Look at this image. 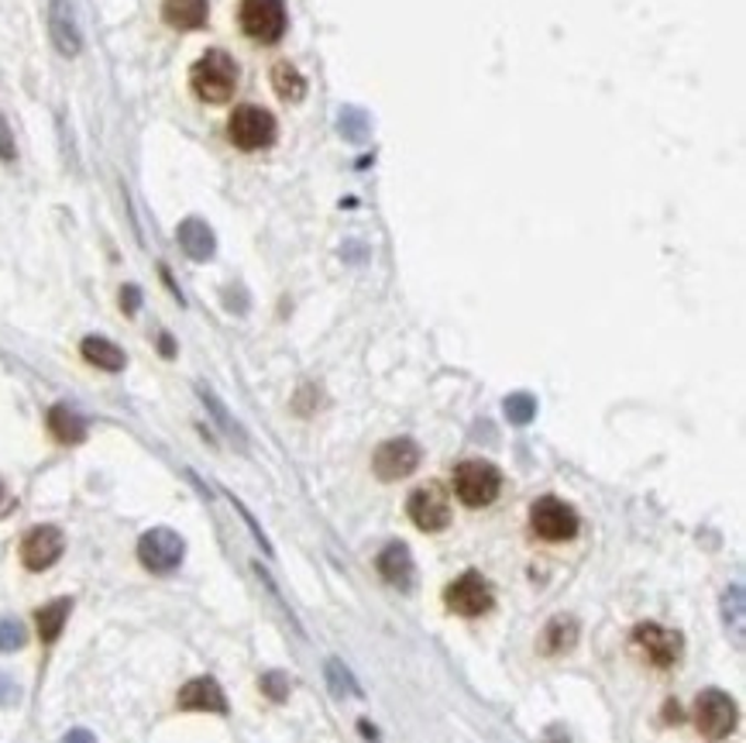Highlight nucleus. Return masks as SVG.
<instances>
[{
    "label": "nucleus",
    "mask_w": 746,
    "mask_h": 743,
    "mask_svg": "<svg viewBox=\"0 0 746 743\" xmlns=\"http://www.w3.org/2000/svg\"><path fill=\"white\" fill-rule=\"evenodd\" d=\"M736 720H739V709L723 688L699 691V699H694V727H699L705 740H726L736 730Z\"/></svg>",
    "instance_id": "20e7f679"
},
{
    "label": "nucleus",
    "mask_w": 746,
    "mask_h": 743,
    "mask_svg": "<svg viewBox=\"0 0 746 743\" xmlns=\"http://www.w3.org/2000/svg\"><path fill=\"white\" fill-rule=\"evenodd\" d=\"M63 551H66L63 530L42 524V527L24 533V541H21V565L29 568V572H48L63 558Z\"/></svg>",
    "instance_id": "f8f14e48"
},
{
    "label": "nucleus",
    "mask_w": 746,
    "mask_h": 743,
    "mask_svg": "<svg viewBox=\"0 0 746 743\" xmlns=\"http://www.w3.org/2000/svg\"><path fill=\"white\" fill-rule=\"evenodd\" d=\"M227 138L230 145H238L241 151H262L275 142V117L265 108L245 104L230 114L227 121Z\"/></svg>",
    "instance_id": "423d86ee"
},
{
    "label": "nucleus",
    "mask_w": 746,
    "mask_h": 743,
    "mask_svg": "<svg viewBox=\"0 0 746 743\" xmlns=\"http://www.w3.org/2000/svg\"><path fill=\"white\" fill-rule=\"evenodd\" d=\"M48 430H53V438L59 444H83L87 441V417L76 414L72 406L66 403H56L53 409H48Z\"/></svg>",
    "instance_id": "6ab92c4d"
},
{
    "label": "nucleus",
    "mask_w": 746,
    "mask_h": 743,
    "mask_svg": "<svg viewBox=\"0 0 746 743\" xmlns=\"http://www.w3.org/2000/svg\"><path fill=\"white\" fill-rule=\"evenodd\" d=\"M664 720H667V723H681V709H678V702H667V706H664Z\"/></svg>",
    "instance_id": "f704fd0d"
},
{
    "label": "nucleus",
    "mask_w": 746,
    "mask_h": 743,
    "mask_svg": "<svg viewBox=\"0 0 746 743\" xmlns=\"http://www.w3.org/2000/svg\"><path fill=\"white\" fill-rule=\"evenodd\" d=\"M406 514L423 533H441V530L451 527V499L437 482H427V485H420V489L409 493Z\"/></svg>",
    "instance_id": "0eeeda50"
},
{
    "label": "nucleus",
    "mask_w": 746,
    "mask_h": 743,
    "mask_svg": "<svg viewBox=\"0 0 746 743\" xmlns=\"http://www.w3.org/2000/svg\"><path fill=\"white\" fill-rule=\"evenodd\" d=\"M259 688L265 691L272 702H286L290 699V678L282 675V672H265L262 682H259Z\"/></svg>",
    "instance_id": "c85d7f7f"
},
{
    "label": "nucleus",
    "mask_w": 746,
    "mask_h": 743,
    "mask_svg": "<svg viewBox=\"0 0 746 743\" xmlns=\"http://www.w3.org/2000/svg\"><path fill=\"white\" fill-rule=\"evenodd\" d=\"M241 32L262 45L286 35V4L282 0H241Z\"/></svg>",
    "instance_id": "6e6552de"
},
{
    "label": "nucleus",
    "mask_w": 746,
    "mask_h": 743,
    "mask_svg": "<svg viewBox=\"0 0 746 743\" xmlns=\"http://www.w3.org/2000/svg\"><path fill=\"white\" fill-rule=\"evenodd\" d=\"M80 351H83V358H87L90 365L104 369V372H121V369L127 365L124 351H121V348H117L114 341L100 338V335H90V338H83Z\"/></svg>",
    "instance_id": "412c9836"
},
{
    "label": "nucleus",
    "mask_w": 746,
    "mask_h": 743,
    "mask_svg": "<svg viewBox=\"0 0 746 743\" xmlns=\"http://www.w3.org/2000/svg\"><path fill=\"white\" fill-rule=\"evenodd\" d=\"M369 132H372V121H369L365 111H358V108H344L341 111V135L348 142H365Z\"/></svg>",
    "instance_id": "bb28decb"
},
{
    "label": "nucleus",
    "mask_w": 746,
    "mask_h": 743,
    "mask_svg": "<svg viewBox=\"0 0 746 743\" xmlns=\"http://www.w3.org/2000/svg\"><path fill=\"white\" fill-rule=\"evenodd\" d=\"M159 348H162V354H166V358H172V354H176V341H172L169 335H162V338H159Z\"/></svg>",
    "instance_id": "4c0bfd02"
},
{
    "label": "nucleus",
    "mask_w": 746,
    "mask_h": 743,
    "mask_svg": "<svg viewBox=\"0 0 746 743\" xmlns=\"http://www.w3.org/2000/svg\"><path fill=\"white\" fill-rule=\"evenodd\" d=\"M138 306H142V290L138 286H124L121 290V311L132 317V314H138Z\"/></svg>",
    "instance_id": "473e14b6"
},
{
    "label": "nucleus",
    "mask_w": 746,
    "mask_h": 743,
    "mask_svg": "<svg viewBox=\"0 0 746 743\" xmlns=\"http://www.w3.org/2000/svg\"><path fill=\"white\" fill-rule=\"evenodd\" d=\"M423 461V451L414 438H393L378 444V451L372 454V472L382 482H399L406 475H414Z\"/></svg>",
    "instance_id": "1a4fd4ad"
},
{
    "label": "nucleus",
    "mask_w": 746,
    "mask_h": 743,
    "mask_svg": "<svg viewBox=\"0 0 746 743\" xmlns=\"http://www.w3.org/2000/svg\"><path fill=\"white\" fill-rule=\"evenodd\" d=\"M176 241H179V248H183L193 262H211L214 251H217V238H214L211 224L200 221V217H187L183 224H179Z\"/></svg>",
    "instance_id": "dca6fc26"
},
{
    "label": "nucleus",
    "mask_w": 746,
    "mask_h": 743,
    "mask_svg": "<svg viewBox=\"0 0 746 743\" xmlns=\"http://www.w3.org/2000/svg\"><path fill=\"white\" fill-rule=\"evenodd\" d=\"M502 409H506V420H509V424L527 427V424L536 417V399H533L530 393H512V396H506Z\"/></svg>",
    "instance_id": "a878e982"
},
{
    "label": "nucleus",
    "mask_w": 746,
    "mask_h": 743,
    "mask_svg": "<svg viewBox=\"0 0 746 743\" xmlns=\"http://www.w3.org/2000/svg\"><path fill=\"white\" fill-rule=\"evenodd\" d=\"M190 87L203 104H227L238 90V63L230 59L224 48H211L196 59L190 69Z\"/></svg>",
    "instance_id": "f257e3e1"
},
{
    "label": "nucleus",
    "mask_w": 746,
    "mask_h": 743,
    "mask_svg": "<svg viewBox=\"0 0 746 743\" xmlns=\"http://www.w3.org/2000/svg\"><path fill=\"white\" fill-rule=\"evenodd\" d=\"M179 709H187V712H227V696H224V688L214 682V678H193L187 682L183 688H179V699H176Z\"/></svg>",
    "instance_id": "4468645a"
},
{
    "label": "nucleus",
    "mask_w": 746,
    "mask_h": 743,
    "mask_svg": "<svg viewBox=\"0 0 746 743\" xmlns=\"http://www.w3.org/2000/svg\"><path fill=\"white\" fill-rule=\"evenodd\" d=\"M723 620L733 630L736 644H743V633H746V596H743V585H730L723 593Z\"/></svg>",
    "instance_id": "b1692460"
},
{
    "label": "nucleus",
    "mask_w": 746,
    "mask_h": 743,
    "mask_svg": "<svg viewBox=\"0 0 746 743\" xmlns=\"http://www.w3.org/2000/svg\"><path fill=\"white\" fill-rule=\"evenodd\" d=\"M324 675H327V688H330L338 699H344V696L362 699V696H365L362 685H358V678L351 675V668H348V664H344L341 657H327V664H324Z\"/></svg>",
    "instance_id": "5701e85b"
},
{
    "label": "nucleus",
    "mask_w": 746,
    "mask_h": 743,
    "mask_svg": "<svg viewBox=\"0 0 746 743\" xmlns=\"http://www.w3.org/2000/svg\"><path fill=\"white\" fill-rule=\"evenodd\" d=\"M18 699H21L18 682L8 678V675H0V706H18Z\"/></svg>",
    "instance_id": "2f4dec72"
},
{
    "label": "nucleus",
    "mask_w": 746,
    "mask_h": 743,
    "mask_svg": "<svg viewBox=\"0 0 746 743\" xmlns=\"http://www.w3.org/2000/svg\"><path fill=\"white\" fill-rule=\"evenodd\" d=\"M530 527H533V533L540 537V541L561 544V541H572V537L578 533V527H581V520L575 514V506H568L564 499L540 496L530 506Z\"/></svg>",
    "instance_id": "7ed1b4c3"
},
{
    "label": "nucleus",
    "mask_w": 746,
    "mask_h": 743,
    "mask_svg": "<svg viewBox=\"0 0 746 743\" xmlns=\"http://www.w3.org/2000/svg\"><path fill=\"white\" fill-rule=\"evenodd\" d=\"M633 644L640 648V654L647 657L654 668H675L685 654V640L678 630H667L660 623H640L633 630Z\"/></svg>",
    "instance_id": "9d476101"
},
{
    "label": "nucleus",
    "mask_w": 746,
    "mask_h": 743,
    "mask_svg": "<svg viewBox=\"0 0 746 743\" xmlns=\"http://www.w3.org/2000/svg\"><path fill=\"white\" fill-rule=\"evenodd\" d=\"M69 612H72V599H53L42 609H35V627H38L42 644H56L66 620H69Z\"/></svg>",
    "instance_id": "aec40b11"
},
{
    "label": "nucleus",
    "mask_w": 746,
    "mask_h": 743,
    "mask_svg": "<svg viewBox=\"0 0 746 743\" xmlns=\"http://www.w3.org/2000/svg\"><path fill=\"white\" fill-rule=\"evenodd\" d=\"M207 0H162V21L176 32H196L207 24Z\"/></svg>",
    "instance_id": "f3484780"
},
{
    "label": "nucleus",
    "mask_w": 746,
    "mask_h": 743,
    "mask_svg": "<svg viewBox=\"0 0 746 743\" xmlns=\"http://www.w3.org/2000/svg\"><path fill=\"white\" fill-rule=\"evenodd\" d=\"M63 743H97V736H93L90 730H83V727H76V730H69V733L63 736Z\"/></svg>",
    "instance_id": "72a5a7b5"
},
{
    "label": "nucleus",
    "mask_w": 746,
    "mask_h": 743,
    "mask_svg": "<svg viewBox=\"0 0 746 743\" xmlns=\"http://www.w3.org/2000/svg\"><path fill=\"white\" fill-rule=\"evenodd\" d=\"M187 558V541L169 527H151L138 541V561L151 575H172Z\"/></svg>",
    "instance_id": "39448f33"
},
{
    "label": "nucleus",
    "mask_w": 746,
    "mask_h": 743,
    "mask_svg": "<svg viewBox=\"0 0 746 743\" xmlns=\"http://www.w3.org/2000/svg\"><path fill=\"white\" fill-rule=\"evenodd\" d=\"M578 637H581V630H578L575 617H554L544 630H540V654H547V657L568 654V651H575Z\"/></svg>",
    "instance_id": "a211bd4d"
},
{
    "label": "nucleus",
    "mask_w": 746,
    "mask_h": 743,
    "mask_svg": "<svg viewBox=\"0 0 746 743\" xmlns=\"http://www.w3.org/2000/svg\"><path fill=\"white\" fill-rule=\"evenodd\" d=\"M196 393H200V399H203V403H207V409H211V414H214V420L221 424V430L227 434V438H230V441H238V444L245 448V444H248V438H245L241 424H238L235 417L227 414V406H224V403H221V399H217V396H214V393H211L207 386H196Z\"/></svg>",
    "instance_id": "393cba45"
},
{
    "label": "nucleus",
    "mask_w": 746,
    "mask_h": 743,
    "mask_svg": "<svg viewBox=\"0 0 746 743\" xmlns=\"http://www.w3.org/2000/svg\"><path fill=\"white\" fill-rule=\"evenodd\" d=\"M454 493L472 509L493 506L502 493V472L493 465V461H482V458L461 461L454 469Z\"/></svg>",
    "instance_id": "f03ea898"
},
{
    "label": "nucleus",
    "mask_w": 746,
    "mask_h": 743,
    "mask_svg": "<svg viewBox=\"0 0 746 743\" xmlns=\"http://www.w3.org/2000/svg\"><path fill=\"white\" fill-rule=\"evenodd\" d=\"M272 90L279 93V100H286V104H299V100L306 97V80L293 63H275L272 66Z\"/></svg>",
    "instance_id": "4be33fe9"
},
{
    "label": "nucleus",
    "mask_w": 746,
    "mask_h": 743,
    "mask_svg": "<svg viewBox=\"0 0 746 743\" xmlns=\"http://www.w3.org/2000/svg\"><path fill=\"white\" fill-rule=\"evenodd\" d=\"M358 730H362V736H365V740L378 743V730H375V727H372L369 720H358Z\"/></svg>",
    "instance_id": "c9c22d12"
},
{
    "label": "nucleus",
    "mask_w": 746,
    "mask_h": 743,
    "mask_svg": "<svg viewBox=\"0 0 746 743\" xmlns=\"http://www.w3.org/2000/svg\"><path fill=\"white\" fill-rule=\"evenodd\" d=\"M18 159V145H14V132L11 124L0 114V162H14Z\"/></svg>",
    "instance_id": "c756f323"
},
{
    "label": "nucleus",
    "mask_w": 746,
    "mask_h": 743,
    "mask_svg": "<svg viewBox=\"0 0 746 743\" xmlns=\"http://www.w3.org/2000/svg\"><path fill=\"white\" fill-rule=\"evenodd\" d=\"M444 603L451 612H457V617H482V612L493 609L496 596L478 572H465L444 588Z\"/></svg>",
    "instance_id": "9b49d317"
},
{
    "label": "nucleus",
    "mask_w": 746,
    "mask_h": 743,
    "mask_svg": "<svg viewBox=\"0 0 746 743\" xmlns=\"http://www.w3.org/2000/svg\"><path fill=\"white\" fill-rule=\"evenodd\" d=\"M24 644H29V630H24L21 620H14V617H4V620H0V651H4V654H14V651H21Z\"/></svg>",
    "instance_id": "cd10ccee"
},
{
    "label": "nucleus",
    "mask_w": 746,
    "mask_h": 743,
    "mask_svg": "<svg viewBox=\"0 0 746 743\" xmlns=\"http://www.w3.org/2000/svg\"><path fill=\"white\" fill-rule=\"evenodd\" d=\"M11 506H14V503H11V496H8V489H4V482H0V517H4Z\"/></svg>",
    "instance_id": "e433bc0d"
},
{
    "label": "nucleus",
    "mask_w": 746,
    "mask_h": 743,
    "mask_svg": "<svg viewBox=\"0 0 746 743\" xmlns=\"http://www.w3.org/2000/svg\"><path fill=\"white\" fill-rule=\"evenodd\" d=\"M230 503H235V509H238V514L245 517V524L251 527V533H255V541H259V544H262V551H265V554H275V551H272V544H269V537L262 533V527H259V524H255V517L248 514V509H245V506H241L238 499H230Z\"/></svg>",
    "instance_id": "7c9ffc66"
},
{
    "label": "nucleus",
    "mask_w": 746,
    "mask_h": 743,
    "mask_svg": "<svg viewBox=\"0 0 746 743\" xmlns=\"http://www.w3.org/2000/svg\"><path fill=\"white\" fill-rule=\"evenodd\" d=\"M48 35H53V45L59 48V56H66V59L80 56L83 32H80V21H76V11L69 0H53V4H48Z\"/></svg>",
    "instance_id": "ddd939ff"
},
{
    "label": "nucleus",
    "mask_w": 746,
    "mask_h": 743,
    "mask_svg": "<svg viewBox=\"0 0 746 743\" xmlns=\"http://www.w3.org/2000/svg\"><path fill=\"white\" fill-rule=\"evenodd\" d=\"M378 575L389 582L393 588H399V593H409L414 588V578H417V565H414V554H409L406 544H385L382 554H378Z\"/></svg>",
    "instance_id": "2eb2a0df"
}]
</instances>
